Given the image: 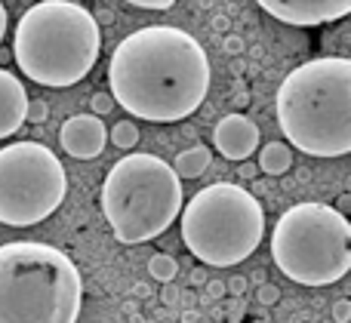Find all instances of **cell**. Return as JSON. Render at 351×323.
<instances>
[{
  "label": "cell",
  "instance_id": "1",
  "mask_svg": "<svg viewBox=\"0 0 351 323\" xmlns=\"http://www.w3.org/2000/svg\"><path fill=\"white\" fill-rule=\"evenodd\" d=\"M108 83V96L130 117L176 123L204 105L210 92V59L188 31L148 25L117 43Z\"/></svg>",
  "mask_w": 351,
  "mask_h": 323
},
{
  "label": "cell",
  "instance_id": "2",
  "mask_svg": "<svg viewBox=\"0 0 351 323\" xmlns=\"http://www.w3.org/2000/svg\"><path fill=\"white\" fill-rule=\"evenodd\" d=\"M274 108L293 148L311 157H346L351 151V59L324 55L293 68Z\"/></svg>",
  "mask_w": 351,
  "mask_h": 323
},
{
  "label": "cell",
  "instance_id": "3",
  "mask_svg": "<svg viewBox=\"0 0 351 323\" xmlns=\"http://www.w3.org/2000/svg\"><path fill=\"white\" fill-rule=\"evenodd\" d=\"M102 49V31L86 6L71 0H40L16 25V65L40 86H74L93 71Z\"/></svg>",
  "mask_w": 351,
  "mask_h": 323
},
{
  "label": "cell",
  "instance_id": "4",
  "mask_svg": "<svg viewBox=\"0 0 351 323\" xmlns=\"http://www.w3.org/2000/svg\"><path fill=\"white\" fill-rule=\"evenodd\" d=\"M84 308L80 271L47 244L0 246V323H77Z\"/></svg>",
  "mask_w": 351,
  "mask_h": 323
},
{
  "label": "cell",
  "instance_id": "5",
  "mask_svg": "<svg viewBox=\"0 0 351 323\" xmlns=\"http://www.w3.org/2000/svg\"><path fill=\"white\" fill-rule=\"evenodd\" d=\"M99 203L114 237L136 246L160 237L179 219L185 191L164 157L127 154L108 170Z\"/></svg>",
  "mask_w": 351,
  "mask_h": 323
},
{
  "label": "cell",
  "instance_id": "6",
  "mask_svg": "<svg viewBox=\"0 0 351 323\" xmlns=\"http://www.w3.org/2000/svg\"><path fill=\"white\" fill-rule=\"evenodd\" d=\"M265 234V209L243 185L213 182L182 209V240L210 268L247 262Z\"/></svg>",
  "mask_w": 351,
  "mask_h": 323
},
{
  "label": "cell",
  "instance_id": "7",
  "mask_svg": "<svg viewBox=\"0 0 351 323\" xmlns=\"http://www.w3.org/2000/svg\"><path fill=\"white\" fill-rule=\"evenodd\" d=\"M278 271L302 287H330L351 271V225L327 203H296L271 231Z\"/></svg>",
  "mask_w": 351,
  "mask_h": 323
},
{
  "label": "cell",
  "instance_id": "8",
  "mask_svg": "<svg viewBox=\"0 0 351 323\" xmlns=\"http://www.w3.org/2000/svg\"><path fill=\"white\" fill-rule=\"evenodd\" d=\"M68 176L56 151L40 142L0 148V225L31 228L62 207Z\"/></svg>",
  "mask_w": 351,
  "mask_h": 323
},
{
  "label": "cell",
  "instance_id": "9",
  "mask_svg": "<svg viewBox=\"0 0 351 323\" xmlns=\"http://www.w3.org/2000/svg\"><path fill=\"white\" fill-rule=\"evenodd\" d=\"M262 10L278 22L296 25V28H315V25L339 22L351 12L348 0H262Z\"/></svg>",
  "mask_w": 351,
  "mask_h": 323
},
{
  "label": "cell",
  "instance_id": "10",
  "mask_svg": "<svg viewBox=\"0 0 351 323\" xmlns=\"http://www.w3.org/2000/svg\"><path fill=\"white\" fill-rule=\"evenodd\" d=\"M259 142V127L247 114H225L213 129V145L219 148V154L225 160H234V164H243V160L253 157Z\"/></svg>",
  "mask_w": 351,
  "mask_h": 323
},
{
  "label": "cell",
  "instance_id": "11",
  "mask_svg": "<svg viewBox=\"0 0 351 323\" xmlns=\"http://www.w3.org/2000/svg\"><path fill=\"white\" fill-rule=\"evenodd\" d=\"M59 142L71 157L77 160H93L105 151V142H108V133H105V123L93 114H74L62 123L59 129Z\"/></svg>",
  "mask_w": 351,
  "mask_h": 323
},
{
  "label": "cell",
  "instance_id": "12",
  "mask_svg": "<svg viewBox=\"0 0 351 323\" xmlns=\"http://www.w3.org/2000/svg\"><path fill=\"white\" fill-rule=\"evenodd\" d=\"M25 114H28V92L22 80L0 68V139L16 135L25 127Z\"/></svg>",
  "mask_w": 351,
  "mask_h": 323
},
{
  "label": "cell",
  "instance_id": "13",
  "mask_svg": "<svg viewBox=\"0 0 351 323\" xmlns=\"http://www.w3.org/2000/svg\"><path fill=\"white\" fill-rule=\"evenodd\" d=\"M293 166V148L287 142H268V145L259 148V170L268 172V176H284Z\"/></svg>",
  "mask_w": 351,
  "mask_h": 323
},
{
  "label": "cell",
  "instance_id": "14",
  "mask_svg": "<svg viewBox=\"0 0 351 323\" xmlns=\"http://www.w3.org/2000/svg\"><path fill=\"white\" fill-rule=\"evenodd\" d=\"M210 160H213L210 148L206 145H191V148H185V151H182L170 166H173L176 176H179V182H182V179H197L200 172L210 166Z\"/></svg>",
  "mask_w": 351,
  "mask_h": 323
},
{
  "label": "cell",
  "instance_id": "15",
  "mask_svg": "<svg viewBox=\"0 0 351 323\" xmlns=\"http://www.w3.org/2000/svg\"><path fill=\"white\" fill-rule=\"evenodd\" d=\"M148 274H152L158 283L170 287L176 281V274H179V265H176V259L167 256V253H154V256L148 259Z\"/></svg>",
  "mask_w": 351,
  "mask_h": 323
},
{
  "label": "cell",
  "instance_id": "16",
  "mask_svg": "<svg viewBox=\"0 0 351 323\" xmlns=\"http://www.w3.org/2000/svg\"><path fill=\"white\" fill-rule=\"evenodd\" d=\"M108 142H114L117 148H136L139 145V127L127 117V120L114 123V129L108 133Z\"/></svg>",
  "mask_w": 351,
  "mask_h": 323
},
{
  "label": "cell",
  "instance_id": "17",
  "mask_svg": "<svg viewBox=\"0 0 351 323\" xmlns=\"http://www.w3.org/2000/svg\"><path fill=\"white\" fill-rule=\"evenodd\" d=\"M90 108H93V117H99V120H102V117L114 108V99H111L105 90H99V92H93V96H90Z\"/></svg>",
  "mask_w": 351,
  "mask_h": 323
},
{
  "label": "cell",
  "instance_id": "18",
  "mask_svg": "<svg viewBox=\"0 0 351 323\" xmlns=\"http://www.w3.org/2000/svg\"><path fill=\"white\" fill-rule=\"evenodd\" d=\"M49 117V105L43 99H28V114H25V123H47Z\"/></svg>",
  "mask_w": 351,
  "mask_h": 323
},
{
  "label": "cell",
  "instance_id": "19",
  "mask_svg": "<svg viewBox=\"0 0 351 323\" xmlns=\"http://www.w3.org/2000/svg\"><path fill=\"white\" fill-rule=\"evenodd\" d=\"M256 299H259V305L271 308V305H278L280 302V289L274 287V283H262V287L256 289Z\"/></svg>",
  "mask_w": 351,
  "mask_h": 323
},
{
  "label": "cell",
  "instance_id": "20",
  "mask_svg": "<svg viewBox=\"0 0 351 323\" xmlns=\"http://www.w3.org/2000/svg\"><path fill=\"white\" fill-rule=\"evenodd\" d=\"M247 287H250V281H247V277L234 274V277H228V283H225V293H228V296H234V299H241V296L247 293Z\"/></svg>",
  "mask_w": 351,
  "mask_h": 323
},
{
  "label": "cell",
  "instance_id": "21",
  "mask_svg": "<svg viewBox=\"0 0 351 323\" xmlns=\"http://www.w3.org/2000/svg\"><path fill=\"white\" fill-rule=\"evenodd\" d=\"M136 10H173V0H130Z\"/></svg>",
  "mask_w": 351,
  "mask_h": 323
},
{
  "label": "cell",
  "instance_id": "22",
  "mask_svg": "<svg viewBox=\"0 0 351 323\" xmlns=\"http://www.w3.org/2000/svg\"><path fill=\"white\" fill-rule=\"evenodd\" d=\"M222 53H225V55H241V53H243V37L228 34V37L222 40Z\"/></svg>",
  "mask_w": 351,
  "mask_h": 323
},
{
  "label": "cell",
  "instance_id": "23",
  "mask_svg": "<svg viewBox=\"0 0 351 323\" xmlns=\"http://www.w3.org/2000/svg\"><path fill=\"white\" fill-rule=\"evenodd\" d=\"M333 320L336 323H348L351 320V302L348 299H339L333 305Z\"/></svg>",
  "mask_w": 351,
  "mask_h": 323
},
{
  "label": "cell",
  "instance_id": "24",
  "mask_svg": "<svg viewBox=\"0 0 351 323\" xmlns=\"http://www.w3.org/2000/svg\"><path fill=\"white\" fill-rule=\"evenodd\" d=\"M204 287H206V296H213V299H222L225 296V283L222 281H206Z\"/></svg>",
  "mask_w": 351,
  "mask_h": 323
},
{
  "label": "cell",
  "instance_id": "25",
  "mask_svg": "<svg viewBox=\"0 0 351 323\" xmlns=\"http://www.w3.org/2000/svg\"><path fill=\"white\" fill-rule=\"evenodd\" d=\"M241 318H243V302H241V299H234V302H231V308H228V320H231V323H237Z\"/></svg>",
  "mask_w": 351,
  "mask_h": 323
},
{
  "label": "cell",
  "instance_id": "26",
  "mask_svg": "<svg viewBox=\"0 0 351 323\" xmlns=\"http://www.w3.org/2000/svg\"><path fill=\"white\" fill-rule=\"evenodd\" d=\"M206 281H210V277H206L204 268H194V271H191V287H204Z\"/></svg>",
  "mask_w": 351,
  "mask_h": 323
},
{
  "label": "cell",
  "instance_id": "27",
  "mask_svg": "<svg viewBox=\"0 0 351 323\" xmlns=\"http://www.w3.org/2000/svg\"><path fill=\"white\" fill-rule=\"evenodd\" d=\"M6 25H10V12H6V6L0 3V43H3V37H6Z\"/></svg>",
  "mask_w": 351,
  "mask_h": 323
},
{
  "label": "cell",
  "instance_id": "28",
  "mask_svg": "<svg viewBox=\"0 0 351 323\" xmlns=\"http://www.w3.org/2000/svg\"><path fill=\"white\" fill-rule=\"evenodd\" d=\"M133 296H136V299H148V296H152V289H148V283H133Z\"/></svg>",
  "mask_w": 351,
  "mask_h": 323
},
{
  "label": "cell",
  "instance_id": "29",
  "mask_svg": "<svg viewBox=\"0 0 351 323\" xmlns=\"http://www.w3.org/2000/svg\"><path fill=\"white\" fill-rule=\"evenodd\" d=\"M348 207H351V194H342V197H339V203H336L333 209H336L339 216H346V213H348Z\"/></svg>",
  "mask_w": 351,
  "mask_h": 323
},
{
  "label": "cell",
  "instance_id": "30",
  "mask_svg": "<svg viewBox=\"0 0 351 323\" xmlns=\"http://www.w3.org/2000/svg\"><path fill=\"white\" fill-rule=\"evenodd\" d=\"M176 302H179V293H176L173 287H167L164 289V305H176Z\"/></svg>",
  "mask_w": 351,
  "mask_h": 323
},
{
  "label": "cell",
  "instance_id": "31",
  "mask_svg": "<svg viewBox=\"0 0 351 323\" xmlns=\"http://www.w3.org/2000/svg\"><path fill=\"white\" fill-rule=\"evenodd\" d=\"M241 176H243V179H253V176H256V166H253V164H243V166H241Z\"/></svg>",
  "mask_w": 351,
  "mask_h": 323
},
{
  "label": "cell",
  "instance_id": "32",
  "mask_svg": "<svg viewBox=\"0 0 351 323\" xmlns=\"http://www.w3.org/2000/svg\"><path fill=\"white\" fill-rule=\"evenodd\" d=\"M253 281L259 283V287H262V283H268V281H265V271H253Z\"/></svg>",
  "mask_w": 351,
  "mask_h": 323
}]
</instances>
